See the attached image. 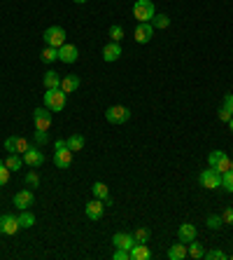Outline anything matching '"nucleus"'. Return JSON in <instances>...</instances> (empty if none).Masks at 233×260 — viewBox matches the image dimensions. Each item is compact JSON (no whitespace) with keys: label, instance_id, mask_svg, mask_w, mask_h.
I'll return each mask as SVG.
<instances>
[{"label":"nucleus","instance_id":"nucleus-1","mask_svg":"<svg viewBox=\"0 0 233 260\" xmlns=\"http://www.w3.org/2000/svg\"><path fill=\"white\" fill-rule=\"evenodd\" d=\"M66 103H68V94L63 92L61 87L56 89H47V94H45V106L49 110H54V113H61V110L66 108Z\"/></svg>","mask_w":233,"mask_h":260},{"label":"nucleus","instance_id":"nucleus-2","mask_svg":"<svg viewBox=\"0 0 233 260\" xmlns=\"http://www.w3.org/2000/svg\"><path fill=\"white\" fill-rule=\"evenodd\" d=\"M54 164L59 169H68L73 164V150L68 148V141L66 138H59L56 141V150H54Z\"/></svg>","mask_w":233,"mask_h":260},{"label":"nucleus","instance_id":"nucleus-3","mask_svg":"<svg viewBox=\"0 0 233 260\" xmlns=\"http://www.w3.org/2000/svg\"><path fill=\"white\" fill-rule=\"evenodd\" d=\"M105 120L110 124H126L131 120V110L126 106H110L105 110Z\"/></svg>","mask_w":233,"mask_h":260},{"label":"nucleus","instance_id":"nucleus-4","mask_svg":"<svg viewBox=\"0 0 233 260\" xmlns=\"http://www.w3.org/2000/svg\"><path fill=\"white\" fill-rule=\"evenodd\" d=\"M154 3L152 0H135L133 5V17L142 24V21H152L154 19Z\"/></svg>","mask_w":233,"mask_h":260},{"label":"nucleus","instance_id":"nucleus-5","mask_svg":"<svg viewBox=\"0 0 233 260\" xmlns=\"http://www.w3.org/2000/svg\"><path fill=\"white\" fill-rule=\"evenodd\" d=\"M207 162H210V166L217 169L219 174H226L228 169H231V159H228V155L224 150H212L207 155Z\"/></svg>","mask_w":233,"mask_h":260},{"label":"nucleus","instance_id":"nucleus-6","mask_svg":"<svg viewBox=\"0 0 233 260\" xmlns=\"http://www.w3.org/2000/svg\"><path fill=\"white\" fill-rule=\"evenodd\" d=\"M198 183L203 185V188H207V190H217V188H221V174L210 166V169H205V171L198 176Z\"/></svg>","mask_w":233,"mask_h":260},{"label":"nucleus","instance_id":"nucleus-7","mask_svg":"<svg viewBox=\"0 0 233 260\" xmlns=\"http://www.w3.org/2000/svg\"><path fill=\"white\" fill-rule=\"evenodd\" d=\"M21 230L19 225V216H12V213H3L0 216V234H7V237H12Z\"/></svg>","mask_w":233,"mask_h":260},{"label":"nucleus","instance_id":"nucleus-8","mask_svg":"<svg viewBox=\"0 0 233 260\" xmlns=\"http://www.w3.org/2000/svg\"><path fill=\"white\" fill-rule=\"evenodd\" d=\"M45 42H47V47H61V45H66V31L61 26H49L45 31Z\"/></svg>","mask_w":233,"mask_h":260},{"label":"nucleus","instance_id":"nucleus-9","mask_svg":"<svg viewBox=\"0 0 233 260\" xmlns=\"http://www.w3.org/2000/svg\"><path fill=\"white\" fill-rule=\"evenodd\" d=\"M24 164H28L31 169H38V166L45 164V152L35 145V148H28L26 152H24Z\"/></svg>","mask_w":233,"mask_h":260},{"label":"nucleus","instance_id":"nucleus-10","mask_svg":"<svg viewBox=\"0 0 233 260\" xmlns=\"http://www.w3.org/2000/svg\"><path fill=\"white\" fill-rule=\"evenodd\" d=\"M28 148H31V145H28L26 138H21V136H7V138H5V150H7V152H17V155H24Z\"/></svg>","mask_w":233,"mask_h":260},{"label":"nucleus","instance_id":"nucleus-11","mask_svg":"<svg viewBox=\"0 0 233 260\" xmlns=\"http://www.w3.org/2000/svg\"><path fill=\"white\" fill-rule=\"evenodd\" d=\"M152 35H154L152 21H142V24L135 26V42H140V45H147V42L152 40Z\"/></svg>","mask_w":233,"mask_h":260},{"label":"nucleus","instance_id":"nucleus-12","mask_svg":"<svg viewBox=\"0 0 233 260\" xmlns=\"http://www.w3.org/2000/svg\"><path fill=\"white\" fill-rule=\"evenodd\" d=\"M33 120H35V129L47 131L52 127V113H49V108H35Z\"/></svg>","mask_w":233,"mask_h":260},{"label":"nucleus","instance_id":"nucleus-13","mask_svg":"<svg viewBox=\"0 0 233 260\" xmlns=\"http://www.w3.org/2000/svg\"><path fill=\"white\" fill-rule=\"evenodd\" d=\"M59 59L63 63H75L77 59H80V49H77V45H61L59 47Z\"/></svg>","mask_w":233,"mask_h":260},{"label":"nucleus","instance_id":"nucleus-14","mask_svg":"<svg viewBox=\"0 0 233 260\" xmlns=\"http://www.w3.org/2000/svg\"><path fill=\"white\" fill-rule=\"evenodd\" d=\"M84 211H87V218L100 220L103 213H105V202H103V199H93V202H89V204L84 206Z\"/></svg>","mask_w":233,"mask_h":260},{"label":"nucleus","instance_id":"nucleus-15","mask_svg":"<svg viewBox=\"0 0 233 260\" xmlns=\"http://www.w3.org/2000/svg\"><path fill=\"white\" fill-rule=\"evenodd\" d=\"M112 244H114V248H126V251H131L135 244V237L128 232H117L112 237Z\"/></svg>","mask_w":233,"mask_h":260},{"label":"nucleus","instance_id":"nucleus-16","mask_svg":"<svg viewBox=\"0 0 233 260\" xmlns=\"http://www.w3.org/2000/svg\"><path fill=\"white\" fill-rule=\"evenodd\" d=\"M14 206L19 209V211H24V209H28V206L33 204V192L31 190H19L17 195H14Z\"/></svg>","mask_w":233,"mask_h":260},{"label":"nucleus","instance_id":"nucleus-17","mask_svg":"<svg viewBox=\"0 0 233 260\" xmlns=\"http://www.w3.org/2000/svg\"><path fill=\"white\" fill-rule=\"evenodd\" d=\"M196 225H191V223H182L180 230H177V239L182 241V244H189V241L196 239Z\"/></svg>","mask_w":233,"mask_h":260},{"label":"nucleus","instance_id":"nucleus-18","mask_svg":"<svg viewBox=\"0 0 233 260\" xmlns=\"http://www.w3.org/2000/svg\"><path fill=\"white\" fill-rule=\"evenodd\" d=\"M119 56H121V47H119V42H107L105 47H103V59H105L107 63L117 61Z\"/></svg>","mask_w":233,"mask_h":260},{"label":"nucleus","instance_id":"nucleus-19","mask_svg":"<svg viewBox=\"0 0 233 260\" xmlns=\"http://www.w3.org/2000/svg\"><path fill=\"white\" fill-rule=\"evenodd\" d=\"M131 253V260H149L152 258V251L147 244H133V248L128 251Z\"/></svg>","mask_w":233,"mask_h":260},{"label":"nucleus","instance_id":"nucleus-20","mask_svg":"<svg viewBox=\"0 0 233 260\" xmlns=\"http://www.w3.org/2000/svg\"><path fill=\"white\" fill-rule=\"evenodd\" d=\"M61 89L66 92V94H73L80 89V75H66L61 77Z\"/></svg>","mask_w":233,"mask_h":260},{"label":"nucleus","instance_id":"nucleus-21","mask_svg":"<svg viewBox=\"0 0 233 260\" xmlns=\"http://www.w3.org/2000/svg\"><path fill=\"white\" fill-rule=\"evenodd\" d=\"M186 255H189V258H193V260H200L203 255H205V248H203V244H198V241L193 239V241H189V244H186Z\"/></svg>","mask_w":233,"mask_h":260},{"label":"nucleus","instance_id":"nucleus-22","mask_svg":"<svg viewBox=\"0 0 233 260\" xmlns=\"http://www.w3.org/2000/svg\"><path fill=\"white\" fill-rule=\"evenodd\" d=\"M42 84H45V89H56V87H61V75L56 73V70H47L45 77H42Z\"/></svg>","mask_w":233,"mask_h":260},{"label":"nucleus","instance_id":"nucleus-23","mask_svg":"<svg viewBox=\"0 0 233 260\" xmlns=\"http://www.w3.org/2000/svg\"><path fill=\"white\" fill-rule=\"evenodd\" d=\"M91 192H93V197L96 199H103L105 204H110V188H107L105 183H93Z\"/></svg>","mask_w":233,"mask_h":260},{"label":"nucleus","instance_id":"nucleus-24","mask_svg":"<svg viewBox=\"0 0 233 260\" xmlns=\"http://www.w3.org/2000/svg\"><path fill=\"white\" fill-rule=\"evenodd\" d=\"M168 258L170 260H184V258H189L186 255V244H173V246L168 248Z\"/></svg>","mask_w":233,"mask_h":260},{"label":"nucleus","instance_id":"nucleus-25","mask_svg":"<svg viewBox=\"0 0 233 260\" xmlns=\"http://www.w3.org/2000/svg\"><path fill=\"white\" fill-rule=\"evenodd\" d=\"M5 164L10 171H19V169H24V157L21 155H17V152H10L5 159Z\"/></svg>","mask_w":233,"mask_h":260},{"label":"nucleus","instance_id":"nucleus-26","mask_svg":"<svg viewBox=\"0 0 233 260\" xmlns=\"http://www.w3.org/2000/svg\"><path fill=\"white\" fill-rule=\"evenodd\" d=\"M19 225L24 227V230H28V227H33L35 225V216L28 209H24V211L19 213Z\"/></svg>","mask_w":233,"mask_h":260},{"label":"nucleus","instance_id":"nucleus-27","mask_svg":"<svg viewBox=\"0 0 233 260\" xmlns=\"http://www.w3.org/2000/svg\"><path fill=\"white\" fill-rule=\"evenodd\" d=\"M66 141H68V148H70L73 152H77V150L84 148V136H80V134H73V136H68Z\"/></svg>","mask_w":233,"mask_h":260},{"label":"nucleus","instance_id":"nucleus-28","mask_svg":"<svg viewBox=\"0 0 233 260\" xmlns=\"http://www.w3.org/2000/svg\"><path fill=\"white\" fill-rule=\"evenodd\" d=\"M40 59H42L45 63H54V61H59V47H47V49H42Z\"/></svg>","mask_w":233,"mask_h":260},{"label":"nucleus","instance_id":"nucleus-29","mask_svg":"<svg viewBox=\"0 0 233 260\" xmlns=\"http://www.w3.org/2000/svg\"><path fill=\"white\" fill-rule=\"evenodd\" d=\"M152 26H154V28H161V31H163V28H168V26H170V19H168L166 14H154Z\"/></svg>","mask_w":233,"mask_h":260},{"label":"nucleus","instance_id":"nucleus-30","mask_svg":"<svg viewBox=\"0 0 233 260\" xmlns=\"http://www.w3.org/2000/svg\"><path fill=\"white\" fill-rule=\"evenodd\" d=\"M110 38H112V42H121V40H124V26H119V24L110 26Z\"/></svg>","mask_w":233,"mask_h":260},{"label":"nucleus","instance_id":"nucleus-31","mask_svg":"<svg viewBox=\"0 0 233 260\" xmlns=\"http://www.w3.org/2000/svg\"><path fill=\"white\" fill-rule=\"evenodd\" d=\"M133 237H135V244H147L149 241V230L147 227H138Z\"/></svg>","mask_w":233,"mask_h":260},{"label":"nucleus","instance_id":"nucleus-32","mask_svg":"<svg viewBox=\"0 0 233 260\" xmlns=\"http://www.w3.org/2000/svg\"><path fill=\"white\" fill-rule=\"evenodd\" d=\"M221 188L226 192H233V171L228 169L226 174H221Z\"/></svg>","mask_w":233,"mask_h":260},{"label":"nucleus","instance_id":"nucleus-33","mask_svg":"<svg viewBox=\"0 0 233 260\" xmlns=\"http://www.w3.org/2000/svg\"><path fill=\"white\" fill-rule=\"evenodd\" d=\"M221 225H224L221 216H217V213H210V216H207V227H210V230H219Z\"/></svg>","mask_w":233,"mask_h":260},{"label":"nucleus","instance_id":"nucleus-34","mask_svg":"<svg viewBox=\"0 0 233 260\" xmlns=\"http://www.w3.org/2000/svg\"><path fill=\"white\" fill-rule=\"evenodd\" d=\"M10 174H12V171L7 169V164H5V162H0V188L10 183Z\"/></svg>","mask_w":233,"mask_h":260},{"label":"nucleus","instance_id":"nucleus-35","mask_svg":"<svg viewBox=\"0 0 233 260\" xmlns=\"http://www.w3.org/2000/svg\"><path fill=\"white\" fill-rule=\"evenodd\" d=\"M203 258H207V260H226L228 255L224 253V251H217V248H214V251H205Z\"/></svg>","mask_w":233,"mask_h":260},{"label":"nucleus","instance_id":"nucleus-36","mask_svg":"<svg viewBox=\"0 0 233 260\" xmlns=\"http://www.w3.org/2000/svg\"><path fill=\"white\" fill-rule=\"evenodd\" d=\"M47 141H49V134H47V131H42V129H35V143L45 145Z\"/></svg>","mask_w":233,"mask_h":260},{"label":"nucleus","instance_id":"nucleus-37","mask_svg":"<svg viewBox=\"0 0 233 260\" xmlns=\"http://www.w3.org/2000/svg\"><path fill=\"white\" fill-rule=\"evenodd\" d=\"M26 183L31 185V188H38V183H40L38 174H35V171H28V174H26Z\"/></svg>","mask_w":233,"mask_h":260},{"label":"nucleus","instance_id":"nucleus-38","mask_svg":"<svg viewBox=\"0 0 233 260\" xmlns=\"http://www.w3.org/2000/svg\"><path fill=\"white\" fill-rule=\"evenodd\" d=\"M114 260H131V253H128L126 248H117L114 251Z\"/></svg>","mask_w":233,"mask_h":260},{"label":"nucleus","instance_id":"nucleus-39","mask_svg":"<svg viewBox=\"0 0 233 260\" xmlns=\"http://www.w3.org/2000/svg\"><path fill=\"white\" fill-rule=\"evenodd\" d=\"M231 117H233V110H228V108L221 106V108H219V120H221V122H228Z\"/></svg>","mask_w":233,"mask_h":260},{"label":"nucleus","instance_id":"nucleus-40","mask_svg":"<svg viewBox=\"0 0 233 260\" xmlns=\"http://www.w3.org/2000/svg\"><path fill=\"white\" fill-rule=\"evenodd\" d=\"M221 220H224V225H233V209H226L221 213Z\"/></svg>","mask_w":233,"mask_h":260},{"label":"nucleus","instance_id":"nucleus-41","mask_svg":"<svg viewBox=\"0 0 233 260\" xmlns=\"http://www.w3.org/2000/svg\"><path fill=\"white\" fill-rule=\"evenodd\" d=\"M224 108H228V110H233V94H224V103H221Z\"/></svg>","mask_w":233,"mask_h":260},{"label":"nucleus","instance_id":"nucleus-42","mask_svg":"<svg viewBox=\"0 0 233 260\" xmlns=\"http://www.w3.org/2000/svg\"><path fill=\"white\" fill-rule=\"evenodd\" d=\"M75 3H77V5H84V3H87V0H75Z\"/></svg>","mask_w":233,"mask_h":260},{"label":"nucleus","instance_id":"nucleus-43","mask_svg":"<svg viewBox=\"0 0 233 260\" xmlns=\"http://www.w3.org/2000/svg\"><path fill=\"white\" fill-rule=\"evenodd\" d=\"M228 127H231V131H233V117H231V120H228Z\"/></svg>","mask_w":233,"mask_h":260},{"label":"nucleus","instance_id":"nucleus-44","mask_svg":"<svg viewBox=\"0 0 233 260\" xmlns=\"http://www.w3.org/2000/svg\"><path fill=\"white\" fill-rule=\"evenodd\" d=\"M231 171H233V159H231Z\"/></svg>","mask_w":233,"mask_h":260}]
</instances>
